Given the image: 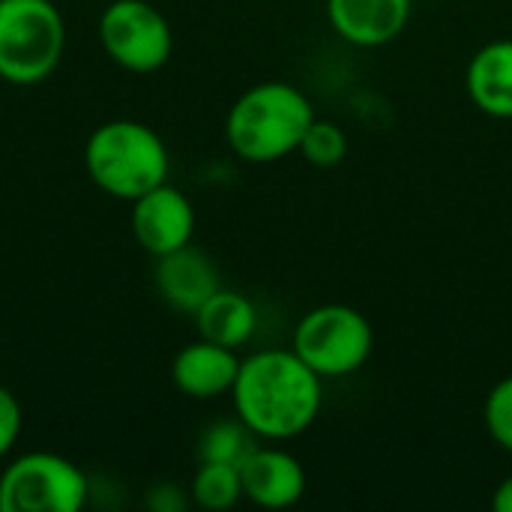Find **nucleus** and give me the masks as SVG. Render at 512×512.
<instances>
[{"label":"nucleus","mask_w":512,"mask_h":512,"mask_svg":"<svg viewBox=\"0 0 512 512\" xmlns=\"http://www.w3.org/2000/svg\"><path fill=\"white\" fill-rule=\"evenodd\" d=\"M321 381L297 351H258L240 363L231 399L255 438L288 441L303 435L321 414Z\"/></svg>","instance_id":"obj_1"},{"label":"nucleus","mask_w":512,"mask_h":512,"mask_svg":"<svg viewBox=\"0 0 512 512\" xmlns=\"http://www.w3.org/2000/svg\"><path fill=\"white\" fill-rule=\"evenodd\" d=\"M312 120L315 108L303 90L288 81H261L231 105L225 138L240 159L267 165L297 153Z\"/></svg>","instance_id":"obj_2"},{"label":"nucleus","mask_w":512,"mask_h":512,"mask_svg":"<svg viewBox=\"0 0 512 512\" xmlns=\"http://www.w3.org/2000/svg\"><path fill=\"white\" fill-rule=\"evenodd\" d=\"M84 168L114 198L135 201L168 180V147L156 129L138 120H108L87 138Z\"/></svg>","instance_id":"obj_3"},{"label":"nucleus","mask_w":512,"mask_h":512,"mask_svg":"<svg viewBox=\"0 0 512 512\" xmlns=\"http://www.w3.org/2000/svg\"><path fill=\"white\" fill-rule=\"evenodd\" d=\"M66 48V24L51 0H0V81H45Z\"/></svg>","instance_id":"obj_4"},{"label":"nucleus","mask_w":512,"mask_h":512,"mask_svg":"<svg viewBox=\"0 0 512 512\" xmlns=\"http://www.w3.org/2000/svg\"><path fill=\"white\" fill-rule=\"evenodd\" d=\"M372 348L375 333L369 318L342 303H327L306 312L294 330V351L318 378L354 375L366 366Z\"/></svg>","instance_id":"obj_5"},{"label":"nucleus","mask_w":512,"mask_h":512,"mask_svg":"<svg viewBox=\"0 0 512 512\" xmlns=\"http://www.w3.org/2000/svg\"><path fill=\"white\" fill-rule=\"evenodd\" d=\"M87 498L84 471L57 453H24L0 474V512H81Z\"/></svg>","instance_id":"obj_6"},{"label":"nucleus","mask_w":512,"mask_h":512,"mask_svg":"<svg viewBox=\"0 0 512 512\" xmlns=\"http://www.w3.org/2000/svg\"><path fill=\"white\" fill-rule=\"evenodd\" d=\"M99 42L126 72H156L171 60L174 33L168 18L147 0H114L99 15Z\"/></svg>","instance_id":"obj_7"},{"label":"nucleus","mask_w":512,"mask_h":512,"mask_svg":"<svg viewBox=\"0 0 512 512\" xmlns=\"http://www.w3.org/2000/svg\"><path fill=\"white\" fill-rule=\"evenodd\" d=\"M129 225L138 246L147 249L153 258H162L192 243L195 207L177 186H168L165 180L132 201Z\"/></svg>","instance_id":"obj_8"},{"label":"nucleus","mask_w":512,"mask_h":512,"mask_svg":"<svg viewBox=\"0 0 512 512\" xmlns=\"http://www.w3.org/2000/svg\"><path fill=\"white\" fill-rule=\"evenodd\" d=\"M243 498L264 510L294 507L306 495V471L300 459L276 447H255L240 465Z\"/></svg>","instance_id":"obj_9"},{"label":"nucleus","mask_w":512,"mask_h":512,"mask_svg":"<svg viewBox=\"0 0 512 512\" xmlns=\"http://www.w3.org/2000/svg\"><path fill=\"white\" fill-rule=\"evenodd\" d=\"M240 363L243 360L234 354V348L198 339L183 351H177L171 363V381L189 399H201V402L219 399L234 390Z\"/></svg>","instance_id":"obj_10"},{"label":"nucleus","mask_w":512,"mask_h":512,"mask_svg":"<svg viewBox=\"0 0 512 512\" xmlns=\"http://www.w3.org/2000/svg\"><path fill=\"white\" fill-rule=\"evenodd\" d=\"M327 15L345 42L381 48L405 30L411 0H327Z\"/></svg>","instance_id":"obj_11"},{"label":"nucleus","mask_w":512,"mask_h":512,"mask_svg":"<svg viewBox=\"0 0 512 512\" xmlns=\"http://www.w3.org/2000/svg\"><path fill=\"white\" fill-rule=\"evenodd\" d=\"M156 261V288L162 300L177 312L195 315L222 288L216 264L192 243Z\"/></svg>","instance_id":"obj_12"},{"label":"nucleus","mask_w":512,"mask_h":512,"mask_svg":"<svg viewBox=\"0 0 512 512\" xmlns=\"http://www.w3.org/2000/svg\"><path fill=\"white\" fill-rule=\"evenodd\" d=\"M465 87L483 114L512 120V39H495L471 57Z\"/></svg>","instance_id":"obj_13"},{"label":"nucleus","mask_w":512,"mask_h":512,"mask_svg":"<svg viewBox=\"0 0 512 512\" xmlns=\"http://www.w3.org/2000/svg\"><path fill=\"white\" fill-rule=\"evenodd\" d=\"M195 324L201 339L225 345V348H240L255 336L258 327V312L252 306V300L240 291H228L219 288L198 312H195Z\"/></svg>","instance_id":"obj_14"},{"label":"nucleus","mask_w":512,"mask_h":512,"mask_svg":"<svg viewBox=\"0 0 512 512\" xmlns=\"http://www.w3.org/2000/svg\"><path fill=\"white\" fill-rule=\"evenodd\" d=\"M189 495L201 510H231L243 498L240 468L237 465H222V462H201V468L192 477Z\"/></svg>","instance_id":"obj_15"},{"label":"nucleus","mask_w":512,"mask_h":512,"mask_svg":"<svg viewBox=\"0 0 512 512\" xmlns=\"http://www.w3.org/2000/svg\"><path fill=\"white\" fill-rule=\"evenodd\" d=\"M252 450H255V432L240 417L207 426L198 444L201 462H222V465H237V468L246 462Z\"/></svg>","instance_id":"obj_16"},{"label":"nucleus","mask_w":512,"mask_h":512,"mask_svg":"<svg viewBox=\"0 0 512 512\" xmlns=\"http://www.w3.org/2000/svg\"><path fill=\"white\" fill-rule=\"evenodd\" d=\"M306 162L318 165V168H333L345 159L348 153V135L342 132L339 123L333 120H312L303 141H300V150Z\"/></svg>","instance_id":"obj_17"},{"label":"nucleus","mask_w":512,"mask_h":512,"mask_svg":"<svg viewBox=\"0 0 512 512\" xmlns=\"http://www.w3.org/2000/svg\"><path fill=\"white\" fill-rule=\"evenodd\" d=\"M483 417H486V429H489L492 441L501 450L512 453V375L492 387Z\"/></svg>","instance_id":"obj_18"},{"label":"nucleus","mask_w":512,"mask_h":512,"mask_svg":"<svg viewBox=\"0 0 512 512\" xmlns=\"http://www.w3.org/2000/svg\"><path fill=\"white\" fill-rule=\"evenodd\" d=\"M21 426H24L21 402L6 387H0V459L18 444Z\"/></svg>","instance_id":"obj_19"},{"label":"nucleus","mask_w":512,"mask_h":512,"mask_svg":"<svg viewBox=\"0 0 512 512\" xmlns=\"http://www.w3.org/2000/svg\"><path fill=\"white\" fill-rule=\"evenodd\" d=\"M147 504L159 512H177L186 507V501H183V495H180L177 486H156L153 495L147 498Z\"/></svg>","instance_id":"obj_20"},{"label":"nucleus","mask_w":512,"mask_h":512,"mask_svg":"<svg viewBox=\"0 0 512 512\" xmlns=\"http://www.w3.org/2000/svg\"><path fill=\"white\" fill-rule=\"evenodd\" d=\"M492 504H495V510L498 512H512V474L498 486V492H495V498H492Z\"/></svg>","instance_id":"obj_21"}]
</instances>
